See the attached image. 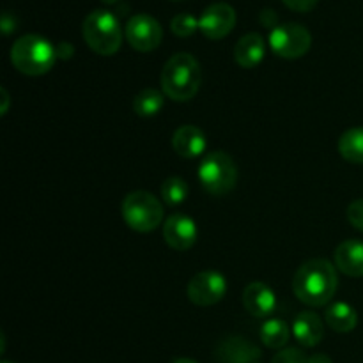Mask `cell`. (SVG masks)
Returning <instances> with one entry per match:
<instances>
[{
  "label": "cell",
  "mask_w": 363,
  "mask_h": 363,
  "mask_svg": "<svg viewBox=\"0 0 363 363\" xmlns=\"http://www.w3.org/2000/svg\"><path fill=\"white\" fill-rule=\"evenodd\" d=\"M346 215L351 225L363 233V199H358V201L351 202V204L347 206Z\"/></svg>",
  "instance_id": "25"
},
{
  "label": "cell",
  "mask_w": 363,
  "mask_h": 363,
  "mask_svg": "<svg viewBox=\"0 0 363 363\" xmlns=\"http://www.w3.org/2000/svg\"><path fill=\"white\" fill-rule=\"evenodd\" d=\"M172 147L183 158H199L206 151V137L197 126L184 124L174 133Z\"/></svg>",
  "instance_id": "15"
},
{
  "label": "cell",
  "mask_w": 363,
  "mask_h": 363,
  "mask_svg": "<svg viewBox=\"0 0 363 363\" xmlns=\"http://www.w3.org/2000/svg\"><path fill=\"white\" fill-rule=\"evenodd\" d=\"M325 319L326 325L332 330L339 333H347L351 330L357 328L358 323V314L350 303H344V301H337V303L330 305L325 311Z\"/></svg>",
  "instance_id": "18"
},
{
  "label": "cell",
  "mask_w": 363,
  "mask_h": 363,
  "mask_svg": "<svg viewBox=\"0 0 363 363\" xmlns=\"http://www.w3.org/2000/svg\"><path fill=\"white\" fill-rule=\"evenodd\" d=\"M199 236L197 223L194 218L183 213H176V215L169 216L163 225V238H165L167 245L177 252L190 250L195 245Z\"/></svg>",
  "instance_id": "11"
},
{
  "label": "cell",
  "mask_w": 363,
  "mask_h": 363,
  "mask_svg": "<svg viewBox=\"0 0 363 363\" xmlns=\"http://www.w3.org/2000/svg\"><path fill=\"white\" fill-rule=\"evenodd\" d=\"M174 2H179V0H174Z\"/></svg>",
  "instance_id": "35"
},
{
  "label": "cell",
  "mask_w": 363,
  "mask_h": 363,
  "mask_svg": "<svg viewBox=\"0 0 363 363\" xmlns=\"http://www.w3.org/2000/svg\"><path fill=\"white\" fill-rule=\"evenodd\" d=\"M277 20H279V16H277V13L275 11H272V9H264L261 13V23L264 25V27H279V25H277Z\"/></svg>",
  "instance_id": "29"
},
{
  "label": "cell",
  "mask_w": 363,
  "mask_h": 363,
  "mask_svg": "<svg viewBox=\"0 0 363 363\" xmlns=\"http://www.w3.org/2000/svg\"><path fill=\"white\" fill-rule=\"evenodd\" d=\"M291 330L286 321L282 319H268L264 325L261 326V340L264 346L272 347V350H282L287 342H289Z\"/></svg>",
  "instance_id": "20"
},
{
  "label": "cell",
  "mask_w": 363,
  "mask_h": 363,
  "mask_svg": "<svg viewBox=\"0 0 363 363\" xmlns=\"http://www.w3.org/2000/svg\"><path fill=\"white\" fill-rule=\"evenodd\" d=\"M269 46L282 59H300L311 50L312 35L303 25L286 23L272 28Z\"/></svg>",
  "instance_id": "7"
},
{
  "label": "cell",
  "mask_w": 363,
  "mask_h": 363,
  "mask_svg": "<svg viewBox=\"0 0 363 363\" xmlns=\"http://www.w3.org/2000/svg\"><path fill=\"white\" fill-rule=\"evenodd\" d=\"M307 363H333V362H332V358H330V357L319 353V354H312V357L308 358Z\"/></svg>",
  "instance_id": "30"
},
{
  "label": "cell",
  "mask_w": 363,
  "mask_h": 363,
  "mask_svg": "<svg viewBox=\"0 0 363 363\" xmlns=\"http://www.w3.org/2000/svg\"><path fill=\"white\" fill-rule=\"evenodd\" d=\"M236 25V11L225 2H216L206 7L199 18V28L208 39L218 41L230 34Z\"/></svg>",
  "instance_id": "10"
},
{
  "label": "cell",
  "mask_w": 363,
  "mask_h": 363,
  "mask_svg": "<svg viewBox=\"0 0 363 363\" xmlns=\"http://www.w3.org/2000/svg\"><path fill=\"white\" fill-rule=\"evenodd\" d=\"M172 363H197V362L191 360V358H177V360H174Z\"/></svg>",
  "instance_id": "32"
},
{
  "label": "cell",
  "mask_w": 363,
  "mask_h": 363,
  "mask_svg": "<svg viewBox=\"0 0 363 363\" xmlns=\"http://www.w3.org/2000/svg\"><path fill=\"white\" fill-rule=\"evenodd\" d=\"M123 218L137 233H152L163 222V206L152 194L144 190L131 191L123 201Z\"/></svg>",
  "instance_id": "6"
},
{
  "label": "cell",
  "mask_w": 363,
  "mask_h": 363,
  "mask_svg": "<svg viewBox=\"0 0 363 363\" xmlns=\"http://www.w3.org/2000/svg\"><path fill=\"white\" fill-rule=\"evenodd\" d=\"M0 28H2L4 35H9L16 30V18L9 13L2 14V20H0Z\"/></svg>",
  "instance_id": "27"
},
{
  "label": "cell",
  "mask_w": 363,
  "mask_h": 363,
  "mask_svg": "<svg viewBox=\"0 0 363 363\" xmlns=\"http://www.w3.org/2000/svg\"><path fill=\"white\" fill-rule=\"evenodd\" d=\"M124 35H126L131 48L147 53L160 46L163 39V28L156 18L149 16V14H135L128 20Z\"/></svg>",
  "instance_id": "9"
},
{
  "label": "cell",
  "mask_w": 363,
  "mask_h": 363,
  "mask_svg": "<svg viewBox=\"0 0 363 363\" xmlns=\"http://www.w3.org/2000/svg\"><path fill=\"white\" fill-rule=\"evenodd\" d=\"M201 87V66L190 53H176L162 71V89L174 101H190Z\"/></svg>",
  "instance_id": "2"
},
{
  "label": "cell",
  "mask_w": 363,
  "mask_h": 363,
  "mask_svg": "<svg viewBox=\"0 0 363 363\" xmlns=\"http://www.w3.org/2000/svg\"><path fill=\"white\" fill-rule=\"evenodd\" d=\"M227 293L225 277L215 269L197 273L186 287L188 300L197 307H211L223 300Z\"/></svg>",
  "instance_id": "8"
},
{
  "label": "cell",
  "mask_w": 363,
  "mask_h": 363,
  "mask_svg": "<svg viewBox=\"0 0 363 363\" xmlns=\"http://www.w3.org/2000/svg\"><path fill=\"white\" fill-rule=\"evenodd\" d=\"M293 335L301 346L314 347L318 346L325 335V325L315 312L305 311L294 318Z\"/></svg>",
  "instance_id": "16"
},
{
  "label": "cell",
  "mask_w": 363,
  "mask_h": 363,
  "mask_svg": "<svg viewBox=\"0 0 363 363\" xmlns=\"http://www.w3.org/2000/svg\"><path fill=\"white\" fill-rule=\"evenodd\" d=\"M85 43L94 53L110 57L119 52L123 45V28L116 14L106 9H96L89 14L82 25Z\"/></svg>",
  "instance_id": "4"
},
{
  "label": "cell",
  "mask_w": 363,
  "mask_h": 363,
  "mask_svg": "<svg viewBox=\"0 0 363 363\" xmlns=\"http://www.w3.org/2000/svg\"><path fill=\"white\" fill-rule=\"evenodd\" d=\"M55 50H57V57H59V59H62V60L71 59V57H73V53H74L73 45H69V43H66V41H60L59 45L55 46Z\"/></svg>",
  "instance_id": "28"
},
{
  "label": "cell",
  "mask_w": 363,
  "mask_h": 363,
  "mask_svg": "<svg viewBox=\"0 0 363 363\" xmlns=\"http://www.w3.org/2000/svg\"><path fill=\"white\" fill-rule=\"evenodd\" d=\"M103 4H106V6H113V4H117L119 0H101Z\"/></svg>",
  "instance_id": "33"
},
{
  "label": "cell",
  "mask_w": 363,
  "mask_h": 363,
  "mask_svg": "<svg viewBox=\"0 0 363 363\" xmlns=\"http://www.w3.org/2000/svg\"><path fill=\"white\" fill-rule=\"evenodd\" d=\"M291 11H296V13H308L315 7L318 0H282Z\"/></svg>",
  "instance_id": "26"
},
{
  "label": "cell",
  "mask_w": 363,
  "mask_h": 363,
  "mask_svg": "<svg viewBox=\"0 0 363 363\" xmlns=\"http://www.w3.org/2000/svg\"><path fill=\"white\" fill-rule=\"evenodd\" d=\"M2 363H13V362H7V360H4Z\"/></svg>",
  "instance_id": "34"
},
{
  "label": "cell",
  "mask_w": 363,
  "mask_h": 363,
  "mask_svg": "<svg viewBox=\"0 0 363 363\" xmlns=\"http://www.w3.org/2000/svg\"><path fill=\"white\" fill-rule=\"evenodd\" d=\"M266 53V43L255 32L243 35L240 41L236 43V48H234V59L245 69H252V67L259 66L261 60L264 59Z\"/></svg>",
  "instance_id": "17"
},
{
  "label": "cell",
  "mask_w": 363,
  "mask_h": 363,
  "mask_svg": "<svg viewBox=\"0 0 363 363\" xmlns=\"http://www.w3.org/2000/svg\"><path fill=\"white\" fill-rule=\"evenodd\" d=\"M337 287V268L326 259H311L294 273V296L308 307H325L335 296Z\"/></svg>",
  "instance_id": "1"
},
{
  "label": "cell",
  "mask_w": 363,
  "mask_h": 363,
  "mask_svg": "<svg viewBox=\"0 0 363 363\" xmlns=\"http://www.w3.org/2000/svg\"><path fill=\"white\" fill-rule=\"evenodd\" d=\"M162 197L169 206L183 204L188 197V184L181 177H169L162 184Z\"/></svg>",
  "instance_id": "22"
},
{
  "label": "cell",
  "mask_w": 363,
  "mask_h": 363,
  "mask_svg": "<svg viewBox=\"0 0 363 363\" xmlns=\"http://www.w3.org/2000/svg\"><path fill=\"white\" fill-rule=\"evenodd\" d=\"M216 360L220 363H255L261 358V350L245 337H225L216 346Z\"/></svg>",
  "instance_id": "12"
},
{
  "label": "cell",
  "mask_w": 363,
  "mask_h": 363,
  "mask_svg": "<svg viewBox=\"0 0 363 363\" xmlns=\"http://www.w3.org/2000/svg\"><path fill=\"white\" fill-rule=\"evenodd\" d=\"M197 177L209 195L222 197L236 186L238 167L227 152L213 151L202 158Z\"/></svg>",
  "instance_id": "5"
},
{
  "label": "cell",
  "mask_w": 363,
  "mask_h": 363,
  "mask_svg": "<svg viewBox=\"0 0 363 363\" xmlns=\"http://www.w3.org/2000/svg\"><path fill=\"white\" fill-rule=\"evenodd\" d=\"M2 99H4V106H2V113L7 112V106H9V94H7L6 89H2Z\"/></svg>",
  "instance_id": "31"
},
{
  "label": "cell",
  "mask_w": 363,
  "mask_h": 363,
  "mask_svg": "<svg viewBox=\"0 0 363 363\" xmlns=\"http://www.w3.org/2000/svg\"><path fill=\"white\" fill-rule=\"evenodd\" d=\"M243 307L254 318H268L277 308V296L264 282H252L243 291Z\"/></svg>",
  "instance_id": "13"
},
{
  "label": "cell",
  "mask_w": 363,
  "mask_h": 363,
  "mask_svg": "<svg viewBox=\"0 0 363 363\" xmlns=\"http://www.w3.org/2000/svg\"><path fill=\"white\" fill-rule=\"evenodd\" d=\"M339 152L346 162L363 163V126H357L347 130L339 138Z\"/></svg>",
  "instance_id": "19"
},
{
  "label": "cell",
  "mask_w": 363,
  "mask_h": 363,
  "mask_svg": "<svg viewBox=\"0 0 363 363\" xmlns=\"http://www.w3.org/2000/svg\"><path fill=\"white\" fill-rule=\"evenodd\" d=\"M57 50L48 39L38 34H27L11 46V62L27 77L46 74L57 62Z\"/></svg>",
  "instance_id": "3"
},
{
  "label": "cell",
  "mask_w": 363,
  "mask_h": 363,
  "mask_svg": "<svg viewBox=\"0 0 363 363\" xmlns=\"http://www.w3.org/2000/svg\"><path fill=\"white\" fill-rule=\"evenodd\" d=\"M255 363H259V362H255Z\"/></svg>",
  "instance_id": "36"
},
{
  "label": "cell",
  "mask_w": 363,
  "mask_h": 363,
  "mask_svg": "<svg viewBox=\"0 0 363 363\" xmlns=\"http://www.w3.org/2000/svg\"><path fill=\"white\" fill-rule=\"evenodd\" d=\"M199 28V20L190 13H179L172 18L170 21V30L177 35V38H190L195 34Z\"/></svg>",
  "instance_id": "23"
},
{
  "label": "cell",
  "mask_w": 363,
  "mask_h": 363,
  "mask_svg": "<svg viewBox=\"0 0 363 363\" xmlns=\"http://www.w3.org/2000/svg\"><path fill=\"white\" fill-rule=\"evenodd\" d=\"M165 105V94L156 89H144L133 99V110L140 117L158 116Z\"/></svg>",
  "instance_id": "21"
},
{
  "label": "cell",
  "mask_w": 363,
  "mask_h": 363,
  "mask_svg": "<svg viewBox=\"0 0 363 363\" xmlns=\"http://www.w3.org/2000/svg\"><path fill=\"white\" fill-rule=\"evenodd\" d=\"M333 262L340 273L347 277H363V241L346 240L335 248Z\"/></svg>",
  "instance_id": "14"
},
{
  "label": "cell",
  "mask_w": 363,
  "mask_h": 363,
  "mask_svg": "<svg viewBox=\"0 0 363 363\" xmlns=\"http://www.w3.org/2000/svg\"><path fill=\"white\" fill-rule=\"evenodd\" d=\"M308 358L305 357V353L298 347H287L282 350L280 353H277L273 357L272 363H307Z\"/></svg>",
  "instance_id": "24"
}]
</instances>
